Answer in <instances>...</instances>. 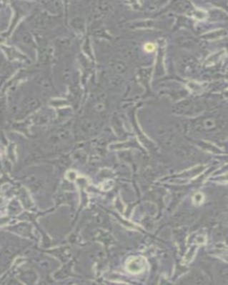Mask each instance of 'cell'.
<instances>
[{"label": "cell", "mask_w": 228, "mask_h": 285, "mask_svg": "<svg viewBox=\"0 0 228 285\" xmlns=\"http://www.w3.org/2000/svg\"><path fill=\"white\" fill-rule=\"evenodd\" d=\"M147 266L144 257H135L129 259L127 263V270L132 274H140L144 272Z\"/></svg>", "instance_id": "1"}, {"label": "cell", "mask_w": 228, "mask_h": 285, "mask_svg": "<svg viewBox=\"0 0 228 285\" xmlns=\"http://www.w3.org/2000/svg\"><path fill=\"white\" fill-rule=\"evenodd\" d=\"M49 22L50 18L49 16L47 15V14H44V15H42L41 17H40V21H39L40 23H39V24L40 25V27H45L49 24Z\"/></svg>", "instance_id": "2"}, {"label": "cell", "mask_w": 228, "mask_h": 285, "mask_svg": "<svg viewBox=\"0 0 228 285\" xmlns=\"http://www.w3.org/2000/svg\"><path fill=\"white\" fill-rule=\"evenodd\" d=\"M154 48H155V47H154V45L151 44V43H149V44H146L145 46V49L147 52H153L154 49Z\"/></svg>", "instance_id": "3"}]
</instances>
